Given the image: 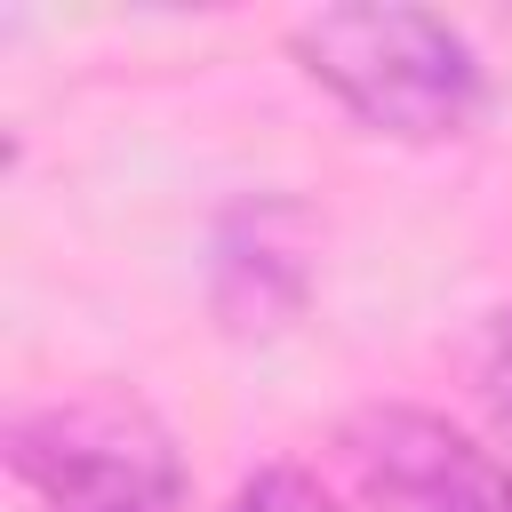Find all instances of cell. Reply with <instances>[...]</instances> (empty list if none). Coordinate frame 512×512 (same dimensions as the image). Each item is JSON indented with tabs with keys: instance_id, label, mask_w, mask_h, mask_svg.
<instances>
[{
	"instance_id": "277c9868",
	"label": "cell",
	"mask_w": 512,
	"mask_h": 512,
	"mask_svg": "<svg viewBox=\"0 0 512 512\" xmlns=\"http://www.w3.org/2000/svg\"><path fill=\"white\" fill-rule=\"evenodd\" d=\"M224 512H336L328 496H320V480L312 472H296V464H264Z\"/></svg>"
},
{
	"instance_id": "6da1fadb",
	"label": "cell",
	"mask_w": 512,
	"mask_h": 512,
	"mask_svg": "<svg viewBox=\"0 0 512 512\" xmlns=\"http://www.w3.org/2000/svg\"><path fill=\"white\" fill-rule=\"evenodd\" d=\"M296 64L376 136L432 144L472 128L480 112V56L448 16L424 8H320L296 32Z\"/></svg>"
},
{
	"instance_id": "3957f363",
	"label": "cell",
	"mask_w": 512,
	"mask_h": 512,
	"mask_svg": "<svg viewBox=\"0 0 512 512\" xmlns=\"http://www.w3.org/2000/svg\"><path fill=\"white\" fill-rule=\"evenodd\" d=\"M360 512H512V464L424 408H360L344 432Z\"/></svg>"
},
{
	"instance_id": "7a4b0ae2",
	"label": "cell",
	"mask_w": 512,
	"mask_h": 512,
	"mask_svg": "<svg viewBox=\"0 0 512 512\" xmlns=\"http://www.w3.org/2000/svg\"><path fill=\"white\" fill-rule=\"evenodd\" d=\"M8 464L40 512H176L184 456L168 424L112 384L40 400L8 424Z\"/></svg>"
},
{
	"instance_id": "5b68a950",
	"label": "cell",
	"mask_w": 512,
	"mask_h": 512,
	"mask_svg": "<svg viewBox=\"0 0 512 512\" xmlns=\"http://www.w3.org/2000/svg\"><path fill=\"white\" fill-rule=\"evenodd\" d=\"M488 392H496V408H504V424H512V312H504L496 336H488Z\"/></svg>"
}]
</instances>
